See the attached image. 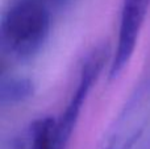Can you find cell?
<instances>
[{"instance_id": "cell-5", "label": "cell", "mask_w": 150, "mask_h": 149, "mask_svg": "<svg viewBox=\"0 0 150 149\" xmlns=\"http://www.w3.org/2000/svg\"><path fill=\"white\" fill-rule=\"evenodd\" d=\"M36 87L30 78L1 73L0 77V107L9 108L23 104L34 95Z\"/></svg>"}, {"instance_id": "cell-3", "label": "cell", "mask_w": 150, "mask_h": 149, "mask_svg": "<svg viewBox=\"0 0 150 149\" xmlns=\"http://www.w3.org/2000/svg\"><path fill=\"white\" fill-rule=\"evenodd\" d=\"M150 121V70L136 84L101 149H133Z\"/></svg>"}, {"instance_id": "cell-7", "label": "cell", "mask_w": 150, "mask_h": 149, "mask_svg": "<svg viewBox=\"0 0 150 149\" xmlns=\"http://www.w3.org/2000/svg\"><path fill=\"white\" fill-rule=\"evenodd\" d=\"M37 3H41L45 7H47L50 11L54 9V8H62L65 5H67L69 3H71L73 0H34Z\"/></svg>"}, {"instance_id": "cell-2", "label": "cell", "mask_w": 150, "mask_h": 149, "mask_svg": "<svg viewBox=\"0 0 150 149\" xmlns=\"http://www.w3.org/2000/svg\"><path fill=\"white\" fill-rule=\"evenodd\" d=\"M112 54L113 52L108 42H100L86 54L83 62L80 63L75 90L62 115L55 119V149L67 148L88 94L101 75L105 65L108 62L111 63Z\"/></svg>"}, {"instance_id": "cell-1", "label": "cell", "mask_w": 150, "mask_h": 149, "mask_svg": "<svg viewBox=\"0 0 150 149\" xmlns=\"http://www.w3.org/2000/svg\"><path fill=\"white\" fill-rule=\"evenodd\" d=\"M52 28V11L34 0H17L0 18V50L12 61L34 58L46 44Z\"/></svg>"}, {"instance_id": "cell-4", "label": "cell", "mask_w": 150, "mask_h": 149, "mask_svg": "<svg viewBox=\"0 0 150 149\" xmlns=\"http://www.w3.org/2000/svg\"><path fill=\"white\" fill-rule=\"evenodd\" d=\"M150 8V0H122L119 36L109 63V78H117L129 65Z\"/></svg>"}, {"instance_id": "cell-6", "label": "cell", "mask_w": 150, "mask_h": 149, "mask_svg": "<svg viewBox=\"0 0 150 149\" xmlns=\"http://www.w3.org/2000/svg\"><path fill=\"white\" fill-rule=\"evenodd\" d=\"M29 144L26 149H55V119L38 118L28 129Z\"/></svg>"}]
</instances>
